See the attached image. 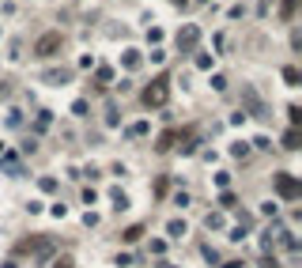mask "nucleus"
I'll return each mask as SVG.
<instances>
[{
	"label": "nucleus",
	"mask_w": 302,
	"mask_h": 268,
	"mask_svg": "<svg viewBox=\"0 0 302 268\" xmlns=\"http://www.w3.org/2000/svg\"><path fill=\"white\" fill-rule=\"evenodd\" d=\"M57 53H60V34H57V30H49V34H42L34 42V57H42V61L57 57Z\"/></svg>",
	"instance_id": "f257e3e1"
},
{
	"label": "nucleus",
	"mask_w": 302,
	"mask_h": 268,
	"mask_svg": "<svg viewBox=\"0 0 302 268\" xmlns=\"http://www.w3.org/2000/svg\"><path fill=\"white\" fill-rule=\"evenodd\" d=\"M166 98H170V83L166 79H155V83L144 91V106L151 110V106H166Z\"/></svg>",
	"instance_id": "f03ea898"
},
{
	"label": "nucleus",
	"mask_w": 302,
	"mask_h": 268,
	"mask_svg": "<svg viewBox=\"0 0 302 268\" xmlns=\"http://www.w3.org/2000/svg\"><path fill=\"white\" fill-rule=\"evenodd\" d=\"M197 38H200L197 26H185V30L178 34V45H181V49H193V45H197Z\"/></svg>",
	"instance_id": "7ed1b4c3"
},
{
	"label": "nucleus",
	"mask_w": 302,
	"mask_h": 268,
	"mask_svg": "<svg viewBox=\"0 0 302 268\" xmlns=\"http://www.w3.org/2000/svg\"><path fill=\"white\" fill-rule=\"evenodd\" d=\"M280 193H284V197H299V185H295V178H287V174H280Z\"/></svg>",
	"instance_id": "20e7f679"
},
{
	"label": "nucleus",
	"mask_w": 302,
	"mask_h": 268,
	"mask_svg": "<svg viewBox=\"0 0 302 268\" xmlns=\"http://www.w3.org/2000/svg\"><path fill=\"white\" fill-rule=\"evenodd\" d=\"M68 76H72V72H64V68H53V72H45V83H68Z\"/></svg>",
	"instance_id": "39448f33"
},
{
	"label": "nucleus",
	"mask_w": 302,
	"mask_h": 268,
	"mask_svg": "<svg viewBox=\"0 0 302 268\" xmlns=\"http://www.w3.org/2000/svg\"><path fill=\"white\" fill-rule=\"evenodd\" d=\"M284 79H287V87H299V68H295V64H287V68H284Z\"/></svg>",
	"instance_id": "423d86ee"
},
{
	"label": "nucleus",
	"mask_w": 302,
	"mask_h": 268,
	"mask_svg": "<svg viewBox=\"0 0 302 268\" xmlns=\"http://www.w3.org/2000/svg\"><path fill=\"white\" fill-rule=\"evenodd\" d=\"M284 147H291V151H295V147H299V129H291V132H287V136H284Z\"/></svg>",
	"instance_id": "0eeeda50"
},
{
	"label": "nucleus",
	"mask_w": 302,
	"mask_h": 268,
	"mask_svg": "<svg viewBox=\"0 0 302 268\" xmlns=\"http://www.w3.org/2000/svg\"><path fill=\"white\" fill-rule=\"evenodd\" d=\"M166 231H170V238H181V234H185V223H178V219H174V223L166 227Z\"/></svg>",
	"instance_id": "6e6552de"
},
{
	"label": "nucleus",
	"mask_w": 302,
	"mask_h": 268,
	"mask_svg": "<svg viewBox=\"0 0 302 268\" xmlns=\"http://www.w3.org/2000/svg\"><path fill=\"white\" fill-rule=\"evenodd\" d=\"M140 234H144V227H129V231H125V242H136Z\"/></svg>",
	"instance_id": "1a4fd4ad"
},
{
	"label": "nucleus",
	"mask_w": 302,
	"mask_h": 268,
	"mask_svg": "<svg viewBox=\"0 0 302 268\" xmlns=\"http://www.w3.org/2000/svg\"><path fill=\"white\" fill-rule=\"evenodd\" d=\"M231 155H238V159H246V155H250V147H246V144H234V147H231Z\"/></svg>",
	"instance_id": "9d476101"
},
{
	"label": "nucleus",
	"mask_w": 302,
	"mask_h": 268,
	"mask_svg": "<svg viewBox=\"0 0 302 268\" xmlns=\"http://www.w3.org/2000/svg\"><path fill=\"white\" fill-rule=\"evenodd\" d=\"M72 113H76V117H87V102H83V98H79V102L72 106Z\"/></svg>",
	"instance_id": "9b49d317"
},
{
	"label": "nucleus",
	"mask_w": 302,
	"mask_h": 268,
	"mask_svg": "<svg viewBox=\"0 0 302 268\" xmlns=\"http://www.w3.org/2000/svg\"><path fill=\"white\" fill-rule=\"evenodd\" d=\"M295 15V0H284V19H291Z\"/></svg>",
	"instance_id": "f8f14e48"
},
{
	"label": "nucleus",
	"mask_w": 302,
	"mask_h": 268,
	"mask_svg": "<svg viewBox=\"0 0 302 268\" xmlns=\"http://www.w3.org/2000/svg\"><path fill=\"white\" fill-rule=\"evenodd\" d=\"M57 268H72V261H68V257H60V261H57Z\"/></svg>",
	"instance_id": "ddd939ff"
}]
</instances>
